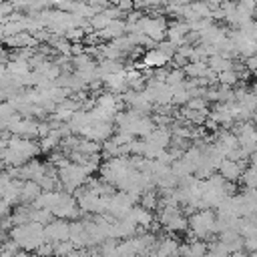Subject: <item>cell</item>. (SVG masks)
<instances>
[{
    "label": "cell",
    "mask_w": 257,
    "mask_h": 257,
    "mask_svg": "<svg viewBox=\"0 0 257 257\" xmlns=\"http://www.w3.org/2000/svg\"><path fill=\"white\" fill-rule=\"evenodd\" d=\"M189 233L197 239H209L217 233V215L211 209H197L189 215Z\"/></svg>",
    "instance_id": "1"
},
{
    "label": "cell",
    "mask_w": 257,
    "mask_h": 257,
    "mask_svg": "<svg viewBox=\"0 0 257 257\" xmlns=\"http://www.w3.org/2000/svg\"><path fill=\"white\" fill-rule=\"evenodd\" d=\"M58 177H60V185L68 191V193H74L76 189H80L86 181H88V173L84 169V165H78V163H68L66 167L58 169Z\"/></svg>",
    "instance_id": "2"
},
{
    "label": "cell",
    "mask_w": 257,
    "mask_h": 257,
    "mask_svg": "<svg viewBox=\"0 0 257 257\" xmlns=\"http://www.w3.org/2000/svg\"><path fill=\"white\" fill-rule=\"evenodd\" d=\"M50 211L54 213V217L68 219V221H74V219H78V217L82 215V211H80V207H78L76 197H72L68 191H66V193H62L60 201H58Z\"/></svg>",
    "instance_id": "3"
},
{
    "label": "cell",
    "mask_w": 257,
    "mask_h": 257,
    "mask_svg": "<svg viewBox=\"0 0 257 257\" xmlns=\"http://www.w3.org/2000/svg\"><path fill=\"white\" fill-rule=\"evenodd\" d=\"M44 237H46V241H52V243L68 239L70 237V221L54 217L52 221H48L44 225Z\"/></svg>",
    "instance_id": "4"
},
{
    "label": "cell",
    "mask_w": 257,
    "mask_h": 257,
    "mask_svg": "<svg viewBox=\"0 0 257 257\" xmlns=\"http://www.w3.org/2000/svg\"><path fill=\"white\" fill-rule=\"evenodd\" d=\"M217 173H219L225 181H233V183H237V181H239V177H241V173H243V165H241L237 159L225 157V159L219 163Z\"/></svg>",
    "instance_id": "5"
},
{
    "label": "cell",
    "mask_w": 257,
    "mask_h": 257,
    "mask_svg": "<svg viewBox=\"0 0 257 257\" xmlns=\"http://www.w3.org/2000/svg\"><path fill=\"white\" fill-rule=\"evenodd\" d=\"M102 82H104V88L110 90V92H124L128 88V80H126V68L120 70V72H110V74H104L102 76Z\"/></svg>",
    "instance_id": "6"
},
{
    "label": "cell",
    "mask_w": 257,
    "mask_h": 257,
    "mask_svg": "<svg viewBox=\"0 0 257 257\" xmlns=\"http://www.w3.org/2000/svg\"><path fill=\"white\" fill-rule=\"evenodd\" d=\"M128 217L139 225V229H149V231H151L153 225H155V215H153V211L147 209V207H143V205H133Z\"/></svg>",
    "instance_id": "7"
},
{
    "label": "cell",
    "mask_w": 257,
    "mask_h": 257,
    "mask_svg": "<svg viewBox=\"0 0 257 257\" xmlns=\"http://www.w3.org/2000/svg\"><path fill=\"white\" fill-rule=\"evenodd\" d=\"M145 139H147V143H151L159 149H167L173 141V131H169V126H155L153 133Z\"/></svg>",
    "instance_id": "8"
},
{
    "label": "cell",
    "mask_w": 257,
    "mask_h": 257,
    "mask_svg": "<svg viewBox=\"0 0 257 257\" xmlns=\"http://www.w3.org/2000/svg\"><path fill=\"white\" fill-rule=\"evenodd\" d=\"M98 34H100L102 42H104V40H114V38L126 34V20H124V18H114L106 28L98 30Z\"/></svg>",
    "instance_id": "9"
},
{
    "label": "cell",
    "mask_w": 257,
    "mask_h": 257,
    "mask_svg": "<svg viewBox=\"0 0 257 257\" xmlns=\"http://www.w3.org/2000/svg\"><path fill=\"white\" fill-rule=\"evenodd\" d=\"M179 253L181 255H205V253H209V245L205 243V239L193 237L191 241L179 245Z\"/></svg>",
    "instance_id": "10"
},
{
    "label": "cell",
    "mask_w": 257,
    "mask_h": 257,
    "mask_svg": "<svg viewBox=\"0 0 257 257\" xmlns=\"http://www.w3.org/2000/svg\"><path fill=\"white\" fill-rule=\"evenodd\" d=\"M42 187L38 181H22V189H20V203H34V199L40 195Z\"/></svg>",
    "instance_id": "11"
},
{
    "label": "cell",
    "mask_w": 257,
    "mask_h": 257,
    "mask_svg": "<svg viewBox=\"0 0 257 257\" xmlns=\"http://www.w3.org/2000/svg\"><path fill=\"white\" fill-rule=\"evenodd\" d=\"M143 62L147 64V68H159V66L169 64V62H171V58L153 46L149 52H145V54H143Z\"/></svg>",
    "instance_id": "12"
},
{
    "label": "cell",
    "mask_w": 257,
    "mask_h": 257,
    "mask_svg": "<svg viewBox=\"0 0 257 257\" xmlns=\"http://www.w3.org/2000/svg\"><path fill=\"white\" fill-rule=\"evenodd\" d=\"M207 64H209V68L213 70V72H223V70H227V68H233L235 64H233V58H229V56H225V54H221V52H215V54H211L209 58H207Z\"/></svg>",
    "instance_id": "13"
},
{
    "label": "cell",
    "mask_w": 257,
    "mask_h": 257,
    "mask_svg": "<svg viewBox=\"0 0 257 257\" xmlns=\"http://www.w3.org/2000/svg\"><path fill=\"white\" fill-rule=\"evenodd\" d=\"M171 235H173V233H171ZM171 235L161 237V239L157 241L155 253H159V255H177V253H179V239H175V237H171Z\"/></svg>",
    "instance_id": "14"
},
{
    "label": "cell",
    "mask_w": 257,
    "mask_h": 257,
    "mask_svg": "<svg viewBox=\"0 0 257 257\" xmlns=\"http://www.w3.org/2000/svg\"><path fill=\"white\" fill-rule=\"evenodd\" d=\"M139 203H141L143 207L155 211V209H159V205H161V195H159L155 189H145L143 195H141V199H139Z\"/></svg>",
    "instance_id": "15"
},
{
    "label": "cell",
    "mask_w": 257,
    "mask_h": 257,
    "mask_svg": "<svg viewBox=\"0 0 257 257\" xmlns=\"http://www.w3.org/2000/svg\"><path fill=\"white\" fill-rule=\"evenodd\" d=\"M239 181L243 183L245 189H257V167L255 165H249L243 169Z\"/></svg>",
    "instance_id": "16"
},
{
    "label": "cell",
    "mask_w": 257,
    "mask_h": 257,
    "mask_svg": "<svg viewBox=\"0 0 257 257\" xmlns=\"http://www.w3.org/2000/svg\"><path fill=\"white\" fill-rule=\"evenodd\" d=\"M185 78H187V74H185V70L181 68V66H175V68H171L169 72H167V84L169 86H179V84H183L185 82Z\"/></svg>",
    "instance_id": "17"
},
{
    "label": "cell",
    "mask_w": 257,
    "mask_h": 257,
    "mask_svg": "<svg viewBox=\"0 0 257 257\" xmlns=\"http://www.w3.org/2000/svg\"><path fill=\"white\" fill-rule=\"evenodd\" d=\"M237 80H239V74H237L235 68H227V70H223V72L217 74V82L219 84H225V86H235Z\"/></svg>",
    "instance_id": "18"
},
{
    "label": "cell",
    "mask_w": 257,
    "mask_h": 257,
    "mask_svg": "<svg viewBox=\"0 0 257 257\" xmlns=\"http://www.w3.org/2000/svg\"><path fill=\"white\" fill-rule=\"evenodd\" d=\"M78 247L70 241V239H64V241H56L54 243V253L56 255H70V253H76Z\"/></svg>",
    "instance_id": "19"
},
{
    "label": "cell",
    "mask_w": 257,
    "mask_h": 257,
    "mask_svg": "<svg viewBox=\"0 0 257 257\" xmlns=\"http://www.w3.org/2000/svg\"><path fill=\"white\" fill-rule=\"evenodd\" d=\"M14 114H18V108L6 98V100H0V118H12Z\"/></svg>",
    "instance_id": "20"
},
{
    "label": "cell",
    "mask_w": 257,
    "mask_h": 257,
    "mask_svg": "<svg viewBox=\"0 0 257 257\" xmlns=\"http://www.w3.org/2000/svg\"><path fill=\"white\" fill-rule=\"evenodd\" d=\"M84 34H86V32H84L80 26H74V28H68L64 36H66L70 42H82V40H84Z\"/></svg>",
    "instance_id": "21"
},
{
    "label": "cell",
    "mask_w": 257,
    "mask_h": 257,
    "mask_svg": "<svg viewBox=\"0 0 257 257\" xmlns=\"http://www.w3.org/2000/svg\"><path fill=\"white\" fill-rule=\"evenodd\" d=\"M116 6H118V10L126 16L131 10H135V0H116Z\"/></svg>",
    "instance_id": "22"
},
{
    "label": "cell",
    "mask_w": 257,
    "mask_h": 257,
    "mask_svg": "<svg viewBox=\"0 0 257 257\" xmlns=\"http://www.w3.org/2000/svg\"><path fill=\"white\" fill-rule=\"evenodd\" d=\"M245 66L249 72H257V54H251L245 58Z\"/></svg>",
    "instance_id": "23"
},
{
    "label": "cell",
    "mask_w": 257,
    "mask_h": 257,
    "mask_svg": "<svg viewBox=\"0 0 257 257\" xmlns=\"http://www.w3.org/2000/svg\"><path fill=\"white\" fill-rule=\"evenodd\" d=\"M251 120H253V122H255V124H257V108H255V110H253V114H251Z\"/></svg>",
    "instance_id": "24"
},
{
    "label": "cell",
    "mask_w": 257,
    "mask_h": 257,
    "mask_svg": "<svg viewBox=\"0 0 257 257\" xmlns=\"http://www.w3.org/2000/svg\"><path fill=\"white\" fill-rule=\"evenodd\" d=\"M253 20L257 22V8H255V14H253Z\"/></svg>",
    "instance_id": "25"
},
{
    "label": "cell",
    "mask_w": 257,
    "mask_h": 257,
    "mask_svg": "<svg viewBox=\"0 0 257 257\" xmlns=\"http://www.w3.org/2000/svg\"><path fill=\"white\" fill-rule=\"evenodd\" d=\"M233 2H237V0H233Z\"/></svg>",
    "instance_id": "26"
}]
</instances>
